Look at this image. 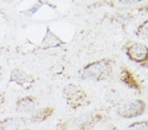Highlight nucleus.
I'll return each instance as SVG.
<instances>
[{"instance_id": "nucleus-1", "label": "nucleus", "mask_w": 148, "mask_h": 130, "mask_svg": "<svg viewBox=\"0 0 148 130\" xmlns=\"http://www.w3.org/2000/svg\"><path fill=\"white\" fill-rule=\"evenodd\" d=\"M113 62L111 59H103L88 64L82 71L83 79L100 80L109 76L112 72Z\"/></svg>"}, {"instance_id": "nucleus-2", "label": "nucleus", "mask_w": 148, "mask_h": 130, "mask_svg": "<svg viewBox=\"0 0 148 130\" xmlns=\"http://www.w3.org/2000/svg\"><path fill=\"white\" fill-rule=\"evenodd\" d=\"M126 55L131 61L148 68V47L145 45L132 42L128 44L125 47Z\"/></svg>"}, {"instance_id": "nucleus-3", "label": "nucleus", "mask_w": 148, "mask_h": 130, "mask_svg": "<svg viewBox=\"0 0 148 130\" xmlns=\"http://www.w3.org/2000/svg\"><path fill=\"white\" fill-rule=\"evenodd\" d=\"M64 94L69 105L73 108L80 107L90 103L86 92L80 87L76 85H68L64 90Z\"/></svg>"}, {"instance_id": "nucleus-4", "label": "nucleus", "mask_w": 148, "mask_h": 130, "mask_svg": "<svg viewBox=\"0 0 148 130\" xmlns=\"http://www.w3.org/2000/svg\"><path fill=\"white\" fill-rule=\"evenodd\" d=\"M146 110V104L142 99H133L122 105L117 113L121 117L127 119L137 118L142 115Z\"/></svg>"}, {"instance_id": "nucleus-5", "label": "nucleus", "mask_w": 148, "mask_h": 130, "mask_svg": "<svg viewBox=\"0 0 148 130\" xmlns=\"http://www.w3.org/2000/svg\"><path fill=\"white\" fill-rule=\"evenodd\" d=\"M11 79L25 89L30 88L34 82L32 76L19 69H15L12 72Z\"/></svg>"}, {"instance_id": "nucleus-6", "label": "nucleus", "mask_w": 148, "mask_h": 130, "mask_svg": "<svg viewBox=\"0 0 148 130\" xmlns=\"http://www.w3.org/2000/svg\"><path fill=\"white\" fill-rule=\"evenodd\" d=\"M26 121L21 118H8L0 121V130H21Z\"/></svg>"}, {"instance_id": "nucleus-7", "label": "nucleus", "mask_w": 148, "mask_h": 130, "mask_svg": "<svg viewBox=\"0 0 148 130\" xmlns=\"http://www.w3.org/2000/svg\"><path fill=\"white\" fill-rule=\"evenodd\" d=\"M36 101L33 97H25L21 99L16 103V109L19 112H31L36 108Z\"/></svg>"}, {"instance_id": "nucleus-8", "label": "nucleus", "mask_w": 148, "mask_h": 130, "mask_svg": "<svg viewBox=\"0 0 148 130\" xmlns=\"http://www.w3.org/2000/svg\"><path fill=\"white\" fill-rule=\"evenodd\" d=\"M121 79L126 84H127L128 86H130L132 88L136 89H140L139 83L128 68L123 70L121 73Z\"/></svg>"}, {"instance_id": "nucleus-9", "label": "nucleus", "mask_w": 148, "mask_h": 130, "mask_svg": "<svg viewBox=\"0 0 148 130\" xmlns=\"http://www.w3.org/2000/svg\"><path fill=\"white\" fill-rule=\"evenodd\" d=\"M53 113V109L51 108H46L44 109L38 111L36 114H34L31 118L32 122L34 123H40L46 120Z\"/></svg>"}, {"instance_id": "nucleus-10", "label": "nucleus", "mask_w": 148, "mask_h": 130, "mask_svg": "<svg viewBox=\"0 0 148 130\" xmlns=\"http://www.w3.org/2000/svg\"><path fill=\"white\" fill-rule=\"evenodd\" d=\"M135 34L141 39H148V19L139 25L135 30Z\"/></svg>"}, {"instance_id": "nucleus-11", "label": "nucleus", "mask_w": 148, "mask_h": 130, "mask_svg": "<svg viewBox=\"0 0 148 130\" xmlns=\"http://www.w3.org/2000/svg\"><path fill=\"white\" fill-rule=\"evenodd\" d=\"M126 130H148V120L134 122L128 126Z\"/></svg>"}, {"instance_id": "nucleus-12", "label": "nucleus", "mask_w": 148, "mask_h": 130, "mask_svg": "<svg viewBox=\"0 0 148 130\" xmlns=\"http://www.w3.org/2000/svg\"><path fill=\"white\" fill-rule=\"evenodd\" d=\"M77 130H89V128H88L86 125H84V126H81L80 128Z\"/></svg>"}, {"instance_id": "nucleus-13", "label": "nucleus", "mask_w": 148, "mask_h": 130, "mask_svg": "<svg viewBox=\"0 0 148 130\" xmlns=\"http://www.w3.org/2000/svg\"><path fill=\"white\" fill-rule=\"evenodd\" d=\"M3 102H4V97L3 95H2L1 93H0V105H1Z\"/></svg>"}, {"instance_id": "nucleus-14", "label": "nucleus", "mask_w": 148, "mask_h": 130, "mask_svg": "<svg viewBox=\"0 0 148 130\" xmlns=\"http://www.w3.org/2000/svg\"><path fill=\"white\" fill-rule=\"evenodd\" d=\"M146 11H147V12L148 13V5H147V7H146Z\"/></svg>"}, {"instance_id": "nucleus-15", "label": "nucleus", "mask_w": 148, "mask_h": 130, "mask_svg": "<svg viewBox=\"0 0 148 130\" xmlns=\"http://www.w3.org/2000/svg\"><path fill=\"white\" fill-rule=\"evenodd\" d=\"M55 130H62L61 128H59V129H55Z\"/></svg>"}]
</instances>
